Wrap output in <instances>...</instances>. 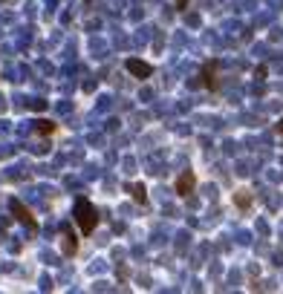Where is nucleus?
Segmentation results:
<instances>
[{
	"instance_id": "obj_10",
	"label": "nucleus",
	"mask_w": 283,
	"mask_h": 294,
	"mask_svg": "<svg viewBox=\"0 0 283 294\" xmlns=\"http://www.w3.org/2000/svg\"><path fill=\"white\" fill-rule=\"evenodd\" d=\"M188 6V0H177V9H185Z\"/></svg>"
},
{
	"instance_id": "obj_1",
	"label": "nucleus",
	"mask_w": 283,
	"mask_h": 294,
	"mask_svg": "<svg viewBox=\"0 0 283 294\" xmlns=\"http://www.w3.org/2000/svg\"><path fill=\"white\" fill-rule=\"evenodd\" d=\"M72 219L78 222L84 236H90L95 231V225H98V211H95V205L87 196H78L75 199V211H72Z\"/></svg>"
},
{
	"instance_id": "obj_4",
	"label": "nucleus",
	"mask_w": 283,
	"mask_h": 294,
	"mask_svg": "<svg viewBox=\"0 0 283 294\" xmlns=\"http://www.w3.org/2000/svg\"><path fill=\"white\" fill-rule=\"evenodd\" d=\"M217 67H220L217 61H205V64H202V84H205L208 90H217V87H220V84H217Z\"/></svg>"
},
{
	"instance_id": "obj_2",
	"label": "nucleus",
	"mask_w": 283,
	"mask_h": 294,
	"mask_svg": "<svg viewBox=\"0 0 283 294\" xmlns=\"http://www.w3.org/2000/svg\"><path fill=\"white\" fill-rule=\"evenodd\" d=\"M9 211H12L15 219H18V222H24L29 231H38V219L32 216V211H29L21 199H9Z\"/></svg>"
},
{
	"instance_id": "obj_9",
	"label": "nucleus",
	"mask_w": 283,
	"mask_h": 294,
	"mask_svg": "<svg viewBox=\"0 0 283 294\" xmlns=\"http://www.w3.org/2000/svg\"><path fill=\"white\" fill-rule=\"evenodd\" d=\"M237 205H240V208H248V205H251V196H248V190H240V193H237Z\"/></svg>"
},
{
	"instance_id": "obj_7",
	"label": "nucleus",
	"mask_w": 283,
	"mask_h": 294,
	"mask_svg": "<svg viewBox=\"0 0 283 294\" xmlns=\"http://www.w3.org/2000/svg\"><path fill=\"white\" fill-rule=\"evenodd\" d=\"M78 251V239L75 234H70V228H64V257H72Z\"/></svg>"
},
{
	"instance_id": "obj_6",
	"label": "nucleus",
	"mask_w": 283,
	"mask_h": 294,
	"mask_svg": "<svg viewBox=\"0 0 283 294\" xmlns=\"http://www.w3.org/2000/svg\"><path fill=\"white\" fill-rule=\"evenodd\" d=\"M124 190L130 193V199H133V202H139V205H148V190H145V185L127 182V185H124Z\"/></svg>"
},
{
	"instance_id": "obj_8",
	"label": "nucleus",
	"mask_w": 283,
	"mask_h": 294,
	"mask_svg": "<svg viewBox=\"0 0 283 294\" xmlns=\"http://www.w3.org/2000/svg\"><path fill=\"white\" fill-rule=\"evenodd\" d=\"M35 133L38 136H52L55 133V121H35Z\"/></svg>"
},
{
	"instance_id": "obj_11",
	"label": "nucleus",
	"mask_w": 283,
	"mask_h": 294,
	"mask_svg": "<svg viewBox=\"0 0 283 294\" xmlns=\"http://www.w3.org/2000/svg\"><path fill=\"white\" fill-rule=\"evenodd\" d=\"M277 133H283V118H280V121H277Z\"/></svg>"
},
{
	"instance_id": "obj_5",
	"label": "nucleus",
	"mask_w": 283,
	"mask_h": 294,
	"mask_svg": "<svg viewBox=\"0 0 283 294\" xmlns=\"http://www.w3.org/2000/svg\"><path fill=\"white\" fill-rule=\"evenodd\" d=\"M127 72H130V75H136V78H151V75H154V67H151V64H145V61L130 58L127 61Z\"/></svg>"
},
{
	"instance_id": "obj_3",
	"label": "nucleus",
	"mask_w": 283,
	"mask_h": 294,
	"mask_svg": "<svg viewBox=\"0 0 283 294\" xmlns=\"http://www.w3.org/2000/svg\"><path fill=\"white\" fill-rule=\"evenodd\" d=\"M194 188H197V176H194V170H185L177 179V193L179 196H188V193H194Z\"/></svg>"
}]
</instances>
